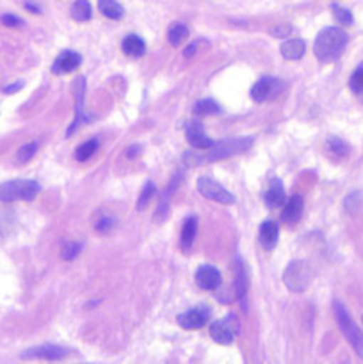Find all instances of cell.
I'll list each match as a JSON object with an SVG mask.
<instances>
[{"mask_svg":"<svg viewBox=\"0 0 363 364\" xmlns=\"http://www.w3.org/2000/svg\"><path fill=\"white\" fill-rule=\"evenodd\" d=\"M280 52H281V55H283L287 60H298V59H301L302 55H305L306 43L302 41V39H299V38L288 39V41H285L283 45H281Z\"/></svg>","mask_w":363,"mask_h":364,"instance_id":"cell-20","label":"cell"},{"mask_svg":"<svg viewBox=\"0 0 363 364\" xmlns=\"http://www.w3.org/2000/svg\"><path fill=\"white\" fill-rule=\"evenodd\" d=\"M0 21H2L6 27H21V25H23V20L18 16H14V14H2Z\"/></svg>","mask_w":363,"mask_h":364,"instance_id":"cell-36","label":"cell"},{"mask_svg":"<svg viewBox=\"0 0 363 364\" xmlns=\"http://www.w3.org/2000/svg\"><path fill=\"white\" fill-rule=\"evenodd\" d=\"M98 9L103 16L110 20H121L123 18V7L116 0H98Z\"/></svg>","mask_w":363,"mask_h":364,"instance_id":"cell-23","label":"cell"},{"mask_svg":"<svg viewBox=\"0 0 363 364\" xmlns=\"http://www.w3.org/2000/svg\"><path fill=\"white\" fill-rule=\"evenodd\" d=\"M98 141L96 139H89V141H85L84 144H80L77 148V153H75V159L78 160V162H85V160L91 159L93 155L96 153V149H98Z\"/></svg>","mask_w":363,"mask_h":364,"instance_id":"cell-27","label":"cell"},{"mask_svg":"<svg viewBox=\"0 0 363 364\" xmlns=\"http://www.w3.org/2000/svg\"><path fill=\"white\" fill-rule=\"evenodd\" d=\"M189 38V28L184 23H174L173 27L167 32V41L171 43V46H180L185 39Z\"/></svg>","mask_w":363,"mask_h":364,"instance_id":"cell-25","label":"cell"},{"mask_svg":"<svg viewBox=\"0 0 363 364\" xmlns=\"http://www.w3.org/2000/svg\"><path fill=\"white\" fill-rule=\"evenodd\" d=\"M192 110H194V114H198V116H212V114L223 112L219 103L214 102V100H199V102H196L194 109Z\"/></svg>","mask_w":363,"mask_h":364,"instance_id":"cell-26","label":"cell"},{"mask_svg":"<svg viewBox=\"0 0 363 364\" xmlns=\"http://www.w3.org/2000/svg\"><path fill=\"white\" fill-rule=\"evenodd\" d=\"M41 192V185L36 180H11L0 183V201H32Z\"/></svg>","mask_w":363,"mask_h":364,"instance_id":"cell-3","label":"cell"},{"mask_svg":"<svg viewBox=\"0 0 363 364\" xmlns=\"http://www.w3.org/2000/svg\"><path fill=\"white\" fill-rule=\"evenodd\" d=\"M313 279V270L308 262L305 259H295V262L288 263V267L283 272V283L294 294H302L308 290L310 283Z\"/></svg>","mask_w":363,"mask_h":364,"instance_id":"cell-4","label":"cell"},{"mask_svg":"<svg viewBox=\"0 0 363 364\" xmlns=\"http://www.w3.org/2000/svg\"><path fill=\"white\" fill-rule=\"evenodd\" d=\"M70 355V348L59 347V345H39V347L27 348L21 352V359H38V361H63Z\"/></svg>","mask_w":363,"mask_h":364,"instance_id":"cell-8","label":"cell"},{"mask_svg":"<svg viewBox=\"0 0 363 364\" xmlns=\"http://www.w3.org/2000/svg\"><path fill=\"white\" fill-rule=\"evenodd\" d=\"M285 84L276 77H263L256 82L251 87V98L255 100L256 103L270 102V100L278 98L283 91Z\"/></svg>","mask_w":363,"mask_h":364,"instance_id":"cell-7","label":"cell"},{"mask_svg":"<svg viewBox=\"0 0 363 364\" xmlns=\"http://www.w3.org/2000/svg\"><path fill=\"white\" fill-rule=\"evenodd\" d=\"M209 333L216 343L230 345L231 341H233L235 334L238 333V326H237V322H235V316L230 315V316H226V318L214 322L212 326H210Z\"/></svg>","mask_w":363,"mask_h":364,"instance_id":"cell-9","label":"cell"},{"mask_svg":"<svg viewBox=\"0 0 363 364\" xmlns=\"http://www.w3.org/2000/svg\"><path fill=\"white\" fill-rule=\"evenodd\" d=\"M71 16L77 21L91 20L93 7L89 4V0H75V4L71 6Z\"/></svg>","mask_w":363,"mask_h":364,"instance_id":"cell-24","label":"cell"},{"mask_svg":"<svg viewBox=\"0 0 363 364\" xmlns=\"http://www.w3.org/2000/svg\"><path fill=\"white\" fill-rule=\"evenodd\" d=\"M253 146V137H233L226 141L214 142L209 149H199V151H191L184 156V160L191 166H199V164L217 162V160L230 159V156L238 155V153L248 151Z\"/></svg>","mask_w":363,"mask_h":364,"instance_id":"cell-1","label":"cell"},{"mask_svg":"<svg viewBox=\"0 0 363 364\" xmlns=\"http://www.w3.org/2000/svg\"><path fill=\"white\" fill-rule=\"evenodd\" d=\"M38 148H39L38 142H28V144L21 146V148L18 149V153H16L18 164H27L28 160H31L32 156L36 155V151H38Z\"/></svg>","mask_w":363,"mask_h":364,"instance_id":"cell-31","label":"cell"},{"mask_svg":"<svg viewBox=\"0 0 363 364\" xmlns=\"http://www.w3.org/2000/svg\"><path fill=\"white\" fill-rule=\"evenodd\" d=\"M196 233H198V219L196 217H187L182 226V233H180V247L184 251H189L194 244Z\"/></svg>","mask_w":363,"mask_h":364,"instance_id":"cell-19","label":"cell"},{"mask_svg":"<svg viewBox=\"0 0 363 364\" xmlns=\"http://www.w3.org/2000/svg\"><path fill=\"white\" fill-rule=\"evenodd\" d=\"M139 151H141V146L139 144H134V146H130V148H128V151H127V159H135V156L139 155Z\"/></svg>","mask_w":363,"mask_h":364,"instance_id":"cell-39","label":"cell"},{"mask_svg":"<svg viewBox=\"0 0 363 364\" xmlns=\"http://www.w3.org/2000/svg\"><path fill=\"white\" fill-rule=\"evenodd\" d=\"M114 226H116V220L112 217H100L95 224V230L100 233H109L110 230H114Z\"/></svg>","mask_w":363,"mask_h":364,"instance_id":"cell-34","label":"cell"},{"mask_svg":"<svg viewBox=\"0 0 363 364\" xmlns=\"http://www.w3.org/2000/svg\"><path fill=\"white\" fill-rule=\"evenodd\" d=\"M362 203H363L362 192H352V194L347 196L344 206H345V210H347L349 213H354V212H358L359 208H362Z\"/></svg>","mask_w":363,"mask_h":364,"instance_id":"cell-32","label":"cell"},{"mask_svg":"<svg viewBox=\"0 0 363 364\" xmlns=\"http://www.w3.org/2000/svg\"><path fill=\"white\" fill-rule=\"evenodd\" d=\"M278 237H280V228H278V224L274 223V220H263L258 231V238L262 247L265 249V251H270V249L276 247Z\"/></svg>","mask_w":363,"mask_h":364,"instance_id":"cell-17","label":"cell"},{"mask_svg":"<svg viewBox=\"0 0 363 364\" xmlns=\"http://www.w3.org/2000/svg\"><path fill=\"white\" fill-rule=\"evenodd\" d=\"M25 9H28L31 13H36V14L41 13V9H39L38 6H34V4H31V2H25Z\"/></svg>","mask_w":363,"mask_h":364,"instance_id":"cell-41","label":"cell"},{"mask_svg":"<svg viewBox=\"0 0 363 364\" xmlns=\"http://www.w3.org/2000/svg\"><path fill=\"white\" fill-rule=\"evenodd\" d=\"M263 201H265V205L269 206V208H280V206L285 205L283 185H281V181L278 180V178H274V180L270 181L269 191L263 194Z\"/></svg>","mask_w":363,"mask_h":364,"instance_id":"cell-18","label":"cell"},{"mask_svg":"<svg viewBox=\"0 0 363 364\" xmlns=\"http://www.w3.org/2000/svg\"><path fill=\"white\" fill-rule=\"evenodd\" d=\"M185 135H187L189 144L194 149H209L210 146L214 144V141L210 137H206V134L203 132L201 123H198V121H192V123L187 124Z\"/></svg>","mask_w":363,"mask_h":364,"instance_id":"cell-14","label":"cell"},{"mask_svg":"<svg viewBox=\"0 0 363 364\" xmlns=\"http://www.w3.org/2000/svg\"><path fill=\"white\" fill-rule=\"evenodd\" d=\"M235 270H237V274H235V287H233L235 299H237V301H244L246 294H248V274H246V269L244 265H242L241 259L237 262Z\"/></svg>","mask_w":363,"mask_h":364,"instance_id":"cell-22","label":"cell"},{"mask_svg":"<svg viewBox=\"0 0 363 364\" xmlns=\"http://www.w3.org/2000/svg\"><path fill=\"white\" fill-rule=\"evenodd\" d=\"M155 185H153V181H146L144 188L141 191V194H139V199H137V210H144L146 206L149 205V201L153 199V196H155Z\"/></svg>","mask_w":363,"mask_h":364,"instance_id":"cell-30","label":"cell"},{"mask_svg":"<svg viewBox=\"0 0 363 364\" xmlns=\"http://www.w3.org/2000/svg\"><path fill=\"white\" fill-rule=\"evenodd\" d=\"M73 89H75V119H73V123H71V127L66 130V137L68 135L73 134V132L80 127L82 121H84V109H82V107H84L85 78L84 77L75 78Z\"/></svg>","mask_w":363,"mask_h":364,"instance_id":"cell-12","label":"cell"},{"mask_svg":"<svg viewBox=\"0 0 363 364\" xmlns=\"http://www.w3.org/2000/svg\"><path fill=\"white\" fill-rule=\"evenodd\" d=\"M345 46H347V34L338 27H326L315 38L313 52L320 63H331L342 55Z\"/></svg>","mask_w":363,"mask_h":364,"instance_id":"cell-2","label":"cell"},{"mask_svg":"<svg viewBox=\"0 0 363 364\" xmlns=\"http://www.w3.org/2000/svg\"><path fill=\"white\" fill-rule=\"evenodd\" d=\"M21 87H23V82H14V84L4 87V92H6V95H14V92L20 91Z\"/></svg>","mask_w":363,"mask_h":364,"instance_id":"cell-38","label":"cell"},{"mask_svg":"<svg viewBox=\"0 0 363 364\" xmlns=\"http://www.w3.org/2000/svg\"><path fill=\"white\" fill-rule=\"evenodd\" d=\"M121 48L130 57H142L146 52V43L137 34H128L121 43Z\"/></svg>","mask_w":363,"mask_h":364,"instance_id":"cell-21","label":"cell"},{"mask_svg":"<svg viewBox=\"0 0 363 364\" xmlns=\"http://www.w3.org/2000/svg\"><path fill=\"white\" fill-rule=\"evenodd\" d=\"M82 63L80 53L73 52V50H66V52L60 53L52 64V71L56 75H63V73H70V71L77 70Z\"/></svg>","mask_w":363,"mask_h":364,"instance_id":"cell-13","label":"cell"},{"mask_svg":"<svg viewBox=\"0 0 363 364\" xmlns=\"http://www.w3.org/2000/svg\"><path fill=\"white\" fill-rule=\"evenodd\" d=\"M326 146H327V151H330L333 156H337V159H342V156H345L349 153V146L338 137L327 139Z\"/></svg>","mask_w":363,"mask_h":364,"instance_id":"cell-28","label":"cell"},{"mask_svg":"<svg viewBox=\"0 0 363 364\" xmlns=\"http://www.w3.org/2000/svg\"><path fill=\"white\" fill-rule=\"evenodd\" d=\"M178 181H180V173L174 174L173 180L169 181V185H167V187L164 188L162 196H160L159 206H157L155 213H153V217H155V220H159V223H162V220L167 217V212H169V199H171V196L174 194V191H177Z\"/></svg>","mask_w":363,"mask_h":364,"instance_id":"cell-16","label":"cell"},{"mask_svg":"<svg viewBox=\"0 0 363 364\" xmlns=\"http://www.w3.org/2000/svg\"><path fill=\"white\" fill-rule=\"evenodd\" d=\"M349 87L352 89L358 98L363 100V64L354 70V73L351 75V80H349Z\"/></svg>","mask_w":363,"mask_h":364,"instance_id":"cell-29","label":"cell"},{"mask_svg":"<svg viewBox=\"0 0 363 364\" xmlns=\"http://www.w3.org/2000/svg\"><path fill=\"white\" fill-rule=\"evenodd\" d=\"M333 311H335V318H337L338 327H340L342 334L345 336V340L351 343V347L354 348L356 354L359 358H363V333L358 329L354 322H352L351 315L347 313V309L340 304L338 301L333 302Z\"/></svg>","mask_w":363,"mask_h":364,"instance_id":"cell-5","label":"cell"},{"mask_svg":"<svg viewBox=\"0 0 363 364\" xmlns=\"http://www.w3.org/2000/svg\"><path fill=\"white\" fill-rule=\"evenodd\" d=\"M210 315H212L210 308H206V306H198V308H192L189 309V311L178 315L177 322L178 326L184 327V329L196 331V329H201V327L209 322Z\"/></svg>","mask_w":363,"mask_h":364,"instance_id":"cell-10","label":"cell"},{"mask_svg":"<svg viewBox=\"0 0 363 364\" xmlns=\"http://www.w3.org/2000/svg\"><path fill=\"white\" fill-rule=\"evenodd\" d=\"M331 11H333L335 18L338 20V23L344 25H352V14L349 9H344V7L337 6V4H331Z\"/></svg>","mask_w":363,"mask_h":364,"instance_id":"cell-33","label":"cell"},{"mask_svg":"<svg viewBox=\"0 0 363 364\" xmlns=\"http://www.w3.org/2000/svg\"><path fill=\"white\" fill-rule=\"evenodd\" d=\"M290 32H292V27H290V25H287V23L278 25V27L270 28V34H273L274 38H287Z\"/></svg>","mask_w":363,"mask_h":364,"instance_id":"cell-37","label":"cell"},{"mask_svg":"<svg viewBox=\"0 0 363 364\" xmlns=\"http://www.w3.org/2000/svg\"><path fill=\"white\" fill-rule=\"evenodd\" d=\"M198 191L203 198L219 203V205H233L235 203V196L230 191H226L223 185L217 183L216 180H212V178H199Z\"/></svg>","mask_w":363,"mask_h":364,"instance_id":"cell-6","label":"cell"},{"mask_svg":"<svg viewBox=\"0 0 363 364\" xmlns=\"http://www.w3.org/2000/svg\"><path fill=\"white\" fill-rule=\"evenodd\" d=\"M80 251H82V244H68L64 245L63 249V258L68 259V262H71V259H75L78 255H80Z\"/></svg>","mask_w":363,"mask_h":364,"instance_id":"cell-35","label":"cell"},{"mask_svg":"<svg viewBox=\"0 0 363 364\" xmlns=\"http://www.w3.org/2000/svg\"><path fill=\"white\" fill-rule=\"evenodd\" d=\"M221 272L212 265H201L196 270V284H198L201 290L214 291L221 287Z\"/></svg>","mask_w":363,"mask_h":364,"instance_id":"cell-11","label":"cell"},{"mask_svg":"<svg viewBox=\"0 0 363 364\" xmlns=\"http://www.w3.org/2000/svg\"><path fill=\"white\" fill-rule=\"evenodd\" d=\"M305 210V203H302L301 196H292L288 201H285L283 210H281V220L287 224H298Z\"/></svg>","mask_w":363,"mask_h":364,"instance_id":"cell-15","label":"cell"},{"mask_svg":"<svg viewBox=\"0 0 363 364\" xmlns=\"http://www.w3.org/2000/svg\"><path fill=\"white\" fill-rule=\"evenodd\" d=\"M196 52H198V43H192V45H189L187 48L184 50V55L185 57H192Z\"/></svg>","mask_w":363,"mask_h":364,"instance_id":"cell-40","label":"cell"}]
</instances>
